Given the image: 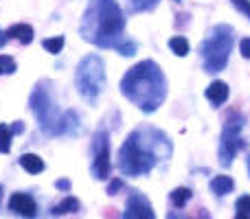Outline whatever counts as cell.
<instances>
[{"instance_id":"6da1fadb","label":"cell","mask_w":250,"mask_h":219,"mask_svg":"<svg viewBox=\"0 0 250 219\" xmlns=\"http://www.w3.org/2000/svg\"><path fill=\"white\" fill-rule=\"evenodd\" d=\"M121 92L141 112L151 114L163 105L165 97H167V79L156 61H138L123 75Z\"/></svg>"},{"instance_id":"7a4b0ae2","label":"cell","mask_w":250,"mask_h":219,"mask_svg":"<svg viewBox=\"0 0 250 219\" xmlns=\"http://www.w3.org/2000/svg\"><path fill=\"white\" fill-rule=\"evenodd\" d=\"M125 13L117 0H90L83 11L79 33L99 48H117L123 42Z\"/></svg>"},{"instance_id":"3957f363","label":"cell","mask_w":250,"mask_h":219,"mask_svg":"<svg viewBox=\"0 0 250 219\" xmlns=\"http://www.w3.org/2000/svg\"><path fill=\"white\" fill-rule=\"evenodd\" d=\"M158 147H169L165 134L151 129V138H147L145 129H134L119 149V171L129 178L149 173L160 158L169 156V151H160Z\"/></svg>"},{"instance_id":"277c9868","label":"cell","mask_w":250,"mask_h":219,"mask_svg":"<svg viewBox=\"0 0 250 219\" xmlns=\"http://www.w3.org/2000/svg\"><path fill=\"white\" fill-rule=\"evenodd\" d=\"M48 83H40L31 95V110L38 116L40 129H44L51 136H66V134H75V127L79 123V116L75 112H66L60 114V108L53 103L51 92H48Z\"/></svg>"},{"instance_id":"5b68a950","label":"cell","mask_w":250,"mask_h":219,"mask_svg":"<svg viewBox=\"0 0 250 219\" xmlns=\"http://www.w3.org/2000/svg\"><path fill=\"white\" fill-rule=\"evenodd\" d=\"M235 31L229 24H217L215 29L208 33V38L200 46V55H202V64L207 73H220L229 64V55L233 48Z\"/></svg>"},{"instance_id":"8992f818","label":"cell","mask_w":250,"mask_h":219,"mask_svg":"<svg viewBox=\"0 0 250 219\" xmlns=\"http://www.w3.org/2000/svg\"><path fill=\"white\" fill-rule=\"evenodd\" d=\"M77 90L88 103H95L105 88V64L99 55H86L77 66L75 73Z\"/></svg>"},{"instance_id":"52a82bcc","label":"cell","mask_w":250,"mask_h":219,"mask_svg":"<svg viewBox=\"0 0 250 219\" xmlns=\"http://www.w3.org/2000/svg\"><path fill=\"white\" fill-rule=\"evenodd\" d=\"M242 129H244V116L239 112H230L226 119L224 127H222V140H220V162L222 167H230L237 156V151L244 147L242 140Z\"/></svg>"},{"instance_id":"ba28073f","label":"cell","mask_w":250,"mask_h":219,"mask_svg":"<svg viewBox=\"0 0 250 219\" xmlns=\"http://www.w3.org/2000/svg\"><path fill=\"white\" fill-rule=\"evenodd\" d=\"M110 140H108V132L99 129L92 138V178L97 180H108L110 178Z\"/></svg>"},{"instance_id":"9c48e42d","label":"cell","mask_w":250,"mask_h":219,"mask_svg":"<svg viewBox=\"0 0 250 219\" xmlns=\"http://www.w3.org/2000/svg\"><path fill=\"white\" fill-rule=\"evenodd\" d=\"M121 219H156V213H154L151 202L141 191H132L127 202H125V211Z\"/></svg>"},{"instance_id":"30bf717a","label":"cell","mask_w":250,"mask_h":219,"mask_svg":"<svg viewBox=\"0 0 250 219\" xmlns=\"http://www.w3.org/2000/svg\"><path fill=\"white\" fill-rule=\"evenodd\" d=\"M9 208L20 217H35L38 215V204L29 193H13L9 198Z\"/></svg>"},{"instance_id":"8fae6325","label":"cell","mask_w":250,"mask_h":219,"mask_svg":"<svg viewBox=\"0 0 250 219\" xmlns=\"http://www.w3.org/2000/svg\"><path fill=\"white\" fill-rule=\"evenodd\" d=\"M24 132V123H13V125H4L0 123V154H9L11 151V140L16 134Z\"/></svg>"},{"instance_id":"7c38bea8","label":"cell","mask_w":250,"mask_h":219,"mask_svg":"<svg viewBox=\"0 0 250 219\" xmlns=\"http://www.w3.org/2000/svg\"><path fill=\"white\" fill-rule=\"evenodd\" d=\"M7 35L13 40H18L20 44H31L33 42V26L31 24H24V22H20V24H13L7 29Z\"/></svg>"},{"instance_id":"4fadbf2b","label":"cell","mask_w":250,"mask_h":219,"mask_svg":"<svg viewBox=\"0 0 250 219\" xmlns=\"http://www.w3.org/2000/svg\"><path fill=\"white\" fill-rule=\"evenodd\" d=\"M233 189H235V182L230 176H215L211 180V193L215 198H224V195L233 193Z\"/></svg>"},{"instance_id":"5bb4252c","label":"cell","mask_w":250,"mask_h":219,"mask_svg":"<svg viewBox=\"0 0 250 219\" xmlns=\"http://www.w3.org/2000/svg\"><path fill=\"white\" fill-rule=\"evenodd\" d=\"M207 99L211 101L213 105H222L229 99V86L224 81H213L211 86L207 88Z\"/></svg>"},{"instance_id":"9a60e30c","label":"cell","mask_w":250,"mask_h":219,"mask_svg":"<svg viewBox=\"0 0 250 219\" xmlns=\"http://www.w3.org/2000/svg\"><path fill=\"white\" fill-rule=\"evenodd\" d=\"M20 167L24 169L26 173H31V176H38V173H42L44 169H46V164H44V160L35 154H22L20 156Z\"/></svg>"},{"instance_id":"2e32d148","label":"cell","mask_w":250,"mask_h":219,"mask_svg":"<svg viewBox=\"0 0 250 219\" xmlns=\"http://www.w3.org/2000/svg\"><path fill=\"white\" fill-rule=\"evenodd\" d=\"M79 211V199L73 198V195H68V198H64L60 204H55L53 206V215H68V213H77Z\"/></svg>"},{"instance_id":"e0dca14e","label":"cell","mask_w":250,"mask_h":219,"mask_svg":"<svg viewBox=\"0 0 250 219\" xmlns=\"http://www.w3.org/2000/svg\"><path fill=\"white\" fill-rule=\"evenodd\" d=\"M191 189H187V186H178V189H173L171 193H169V199H171L173 208H185L187 202L191 199Z\"/></svg>"},{"instance_id":"ac0fdd59","label":"cell","mask_w":250,"mask_h":219,"mask_svg":"<svg viewBox=\"0 0 250 219\" xmlns=\"http://www.w3.org/2000/svg\"><path fill=\"white\" fill-rule=\"evenodd\" d=\"M169 48H171V53H176L178 57L189 55V42H187V38H182V35H176V38L169 40Z\"/></svg>"},{"instance_id":"d6986e66","label":"cell","mask_w":250,"mask_h":219,"mask_svg":"<svg viewBox=\"0 0 250 219\" xmlns=\"http://www.w3.org/2000/svg\"><path fill=\"white\" fill-rule=\"evenodd\" d=\"M42 46L46 48L51 55H57V53H62V48H64V35H55V38H46L42 42Z\"/></svg>"},{"instance_id":"ffe728a7","label":"cell","mask_w":250,"mask_h":219,"mask_svg":"<svg viewBox=\"0 0 250 219\" xmlns=\"http://www.w3.org/2000/svg\"><path fill=\"white\" fill-rule=\"evenodd\" d=\"M158 4V0H127V7L132 13H141V11H149Z\"/></svg>"},{"instance_id":"44dd1931","label":"cell","mask_w":250,"mask_h":219,"mask_svg":"<svg viewBox=\"0 0 250 219\" xmlns=\"http://www.w3.org/2000/svg\"><path fill=\"white\" fill-rule=\"evenodd\" d=\"M18 70V64L11 55H0V77L2 75H13Z\"/></svg>"},{"instance_id":"7402d4cb","label":"cell","mask_w":250,"mask_h":219,"mask_svg":"<svg viewBox=\"0 0 250 219\" xmlns=\"http://www.w3.org/2000/svg\"><path fill=\"white\" fill-rule=\"evenodd\" d=\"M235 208H237V213H244V215L250 217V195H242V198H237Z\"/></svg>"},{"instance_id":"603a6c76","label":"cell","mask_w":250,"mask_h":219,"mask_svg":"<svg viewBox=\"0 0 250 219\" xmlns=\"http://www.w3.org/2000/svg\"><path fill=\"white\" fill-rule=\"evenodd\" d=\"M117 51L121 53V55L129 57V55H134V53H136V44H134V42H129V40H123V42L117 46Z\"/></svg>"},{"instance_id":"cb8c5ba5","label":"cell","mask_w":250,"mask_h":219,"mask_svg":"<svg viewBox=\"0 0 250 219\" xmlns=\"http://www.w3.org/2000/svg\"><path fill=\"white\" fill-rule=\"evenodd\" d=\"M237 7V11H242L246 18H250V0H230Z\"/></svg>"},{"instance_id":"d4e9b609","label":"cell","mask_w":250,"mask_h":219,"mask_svg":"<svg viewBox=\"0 0 250 219\" xmlns=\"http://www.w3.org/2000/svg\"><path fill=\"white\" fill-rule=\"evenodd\" d=\"M121 189H123V180H119V178H114V180L108 184V195H117Z\"/></svg>"},{"instance_id":"484cf974","label":"cell","mask_w":250,"mask_h":219,"mask_svg":"<svg viewBox=\"0 0 250 219\" xmlns=\"http://www.w3.org/2000/svg\"><path fill=\"white\" fill-rule=\"evenodd\" d=\"M239 51H242V55L250 60V38H244L242 42H239Z\"/></svg>"},{"instance_id":"4316f807","label":"cell","mask_w":250,"mask_h":219,"mask_svg":"<svg viewBox=\"0 0 250 219\" xmlns=\"http://www.w3.org/2000/svg\"><path fill=\"white\" fill-rule=\"evenodd\" d=\"M55 186H57L60 191H70V180H57Z\"/></svg>"},{"instance_id":"83f0119b","label":"cell","mask_w":250,"mask_h":219,"mask_svg":"<svg viewBox=\"0 0 250 219\" xmlns=\"http://www.w3.org/2000/svg\"><path fill=\"white\" fill-rule=\"evenodd\" d=\"M167 219H189V217H185V215H182V213H178V211H169Z\"/></svg>"},{"instance_id":"f1b7e54d","label":"cell","mask_w":250,"mask_h":219,"mask_svg":"<svg viewBox=\"0 0 250 219\" xmlns=\"http://www.w3.org/2000/svg\"><path fill=\"white\" fill-rule=\"evenodd\" d=\"M7 40H9L7 31H2V29H0V48H2V46H4V44H7Z\"/></svg>"},{"instance_id":"f546056e","label":"cell","mask_w":250,"mask_h":219,"mask_svg":"<svg viewBox=\"0 0 250 219\" xmlns=\"http://www.w3.org/2000/svg\"><path fill=\"white\" fill-rule=\"evenodd\" d=\"M235 219H250V217L244 215V213H235Z\"/></svg>"},{"instance_id":"4dcf8cb0","label":"cell","mask_w":250,"mask_h":219,"mask_svg":"<svg viewBox=\"0 0 250 219\" xmlns=\"http://www.w3.org/2000/svg\"><path fill=\"white\" fill-rule=\"evenodd\" d=\"M246 164H248V173H250V156L246 158Z\"/></svg>"},{"instance_id":"1f68e13d","label":"cell","mask_w":250,"mask_h":219,"mask_svg":"<svg viewBox=\"0 0 250 219\" xmlns=\"http://www.w3.org/2000/svg\"><path fill=\"white\" fill-rule=\"evenodd\" d=\"M0 198H2V186H0Z\"/></svg>"}]
</instances>
